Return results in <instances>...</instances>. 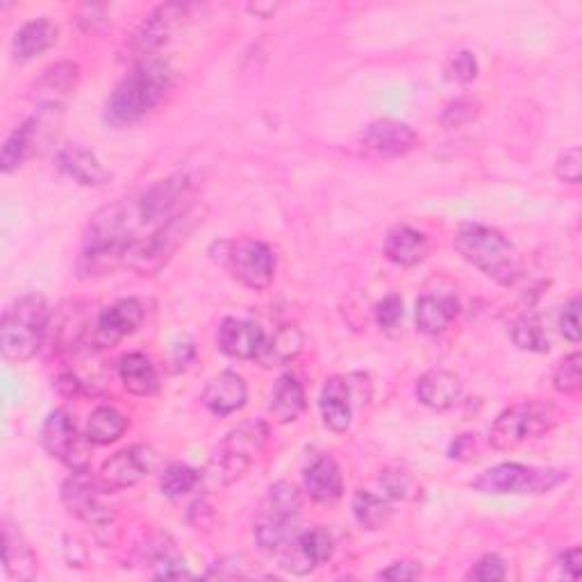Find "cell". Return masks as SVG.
I'll return each mask as SVG.
<instances>
[{"instance_id": "19", "label": "cell", "mask_w": 582, "mask_h": 582, "mask_svg": "<svg viewBox=\"0 0 582 582\" xmlns=\"http://www.w3.org/2000/svg\"><path fill=\"white\" fill-rule=\"evenodd\" d=\"M201 401L214 417H230L235 412L246 407L249 384L244 376L235 371H222L207 380Z\"/></svg>"}, {"instance_id": "25", "label": "cell", "mask_w": 582, "mask_h": 582, "mask_svg": "<svg viewBox=\"0 0 582 582\" xmlns=\"http://www.w3.org/2000/svg\"><path fill=\"white\" fill-rule=\"evenodd\" d=\"M60 30L51 18H33L12 39V55L16 62H30L58 43Z\"/></svg>"}, {"instance_id": "33", "label": "cell", "mask_w": 582, "mask_h": 582, "mask_svg": "<svg viewBox=\"0 0 582 582\" xmlns=\"http://www.w3.org/2000/svg\"><path fill=\"white\" fill-rule=\"evenodd\" d=\"M37 128H39L37 118H26L21 126H16L8 135L5 143H3V153H0V172L8 174V176L18 172L23 162H26L33 153V146L37 139Z\"/></svg>"}, {"instance_id": "56", "label": "cell", "mask_w": 582, "mask_h": 582, "mask_svg": "<svg viewBox=\"0 0 582 582\" xmlns=\"http://www.w3.org/2000/svg\"><path fill=\"white\" fill-rule=\"evenodd\" d=\"M251 14H255L257 18H274V14L280 10L278 3H255V5H249L246 8Z\"/></svg>"}, {"instance_id": "10", "label": "cell", "mask_w": 582, "mask_h": 582, "mask_svg": "<svg viewBox=\"0 0 582 582\" xmlns=\"http://www.w3.org/2000/svg\"><path fill=\"white\" fill-rule=\"evenodd\" d=\"M214 246L222 251L216 260L226 266L237 282L253 291H266L274 284L278 257L269 244L260 239H237L218 241Z\"/></svg>"}, {"instance_id": "48", "label": "cell", "mask_w": 582, "mask_h": 582, "mask_svg": "<svg viewBox=\"0 0 582 582\" xmlns=\"http://www.w3.org/2000/svg\"><path fill=\"white\" fill-rule=\"evenodd\" d=\"M344 378H346V384H349V392H351L355 409L367 405L371 401V394H374L371 378L367 374H351V376H344Z\"/></svg>"}, {"instance_id": "45", "label": "cell", "mask_w": 582, "mask_h": 582, "mask_svg": "<svg viewBox=\"0 0 582 582\" xmlns=\"http://www.w3.org/2000/svg\"><path fill=\"white\" fill-rule=\"evenodd\" d=\"M580 296H573L569 303H565L562 312H560V332L562 337L567 339V342L571 344H580V337H582V328H580Z\"/></svg>"}, {"instance_id": "17", "label": "cell", "mask_w": 582, "mask_h": 582, "mask_svg": "<svg viewBox=\"0 0 582 582\" xmlns=\"http://www.w3.org/2000/svg\"><path fill=\"white\" fill-rule=\"evenodd\" d=\"M357 146L364 155L394 160L412 153L419 146V135L415 128L396 118H378L359 132Z\"/></svg>"}, {"instance_id": "14", "label": "cell", "mask_w": 582, "mask_h": 582, "mask_svg": "<svg viewBox=\"0 0 582 582\" xmlns=\"http://www.w3.org/2000/svg\"><path fill=\"white\" fill-rule=\"evenodd\" d=\"M107 490L101 480H93L89 471L71 473L62 484V501L71 515H76L96 530L110 528L114 521V507L107 501Z\"/></svg>"}, {"instance_id": "24", "label": "cell", "mask_w": 582, "mask_h": 582, "mask_svg": "<svg viewBox=\"0 0 582 582\" xmlns=\"http://www.w3.org/2000/svg\"><path fill=\"white\" fill-rule=\"evenodd\" d=\"M319 409H321L324 426L328 430L342 434L351 428L355 405H353L344 376H330L326 380L321 396H319Z\"/></svg>"}, {"instance_id": "23", "label": "cell", "mask_w": 582, "mask_h": 582, "mask_svg": "<svg viewBox=\"0 0 582 582\" xmlns=\"http://www.w3.org/2000/svg\"><path fill=\"white\" fill-rule=\"evenodd\" d=\"M305 494L319 505H332L344 496L342 469L330 455H321L303 473Z\"/></svg>"}, {"instance_id": "16", "label": "cell", "mask_w": 582, "mask_h": 582, "mask_svg": "<svg viewBox=\"0 0 582 582\" xmlns=\"http://www.w3.org/2000/svg\"><path fill=\"white\" fill-rule=\"evenodd\" d=\"M143 319L146 303L141 299H121L99 314V319L89 330V342L96 351H110L124 342L128 334L137 332Z\"/></svg>"}, {"instance_id": "41", "label": "cell", "mask_w": 582, "mask_h": 582, "mask_svg": "<svg viewBox=\"0 0 582 582\" xmlns=\"http://www.w3.org/2000/svg\"><path fill=\"white\" fill-rule=\"evenodd\" d=\"M444 76L448 83L455 85H469L478 78V60L471 51H457L444 68Z\"/></svg>"}, {"instance_id": "51", "label": "cell", "mask_w": 582, "mask_h": 582, "mask_svg": "<svg viewBox=\"0 0 582 582\" xmlns=\"http://www.w3.org/2000/svg\"><path fill=\"white\" fill-rule=\"evenodd\" d=\"M55 390H58L62 396H78V394H83V390H85V382H83L76 374L66 371V374H60V376L55 378Z\"/></svg>"}, {"instance_id": "4", "label": "cell", "mask_w": 582, "mask_h": 582, "mask_svg": "<svg viewBox=\"0 0 582 582\" xmlns=\"http://www.w3.org/2000/svg\"><path fill=\"white\" fill-rule=\"evenodd\" d=\"M453 244L463 260L501 287L517 284L523 274L515 246L496 228L463 224L453 237Z\"/></svg>"}, {"instance_id": "52", "label": "cell", "mask_w": 582, "mask_h": 582, "mask_svg": "<svg viewBox=\"0 0 582 582\" xmlns=\"http://www.w3.org/2000/svg\"><path fill=\"white\" fill-rule=\"evenodd\" d=\"M64 555H66L68 567H83L87 562V548L78 537L64 540Z\"/></svg>"}, {"instance_id": "36", "label": "cell", "mask_w": 582, "mask_h": 582, "mask_svg": "<svg viewBox=\"0 0 582 582\" xmlns=\"http://www.w3.org/2000/svg\"><path fill=\"white\" fill-rule=\"evenodd\" d=\"M509 337H513V342L519 351L537 353V355L551 351L548 332L544 328L542 317H537V314H523V317H519L513 324V328H509Z\"/></svg>"}, {"instance_id": "12", "label": "cell", "mask_w": 582, "mask_h": 582, "mask_svg": "<svg viewBox=\"0 0 582 582\" xmlns=\"http://www.w3.org/2000/svg\"><path fill=\"white\" fill-rule=\"evenodd\" d=\"M193 193V178L187 172H178L157 180L153 187L146 189L141 197H137V214L141 228H157L174 218L191 203Z\"/></svg>"}, {"instance_id": "49", "label": "cell", "mask_w": 582, "mask_h": 582, "mask_svg": "<svg viewBox=\"0 0 582 582\" xmlns=\"http://www.w3.org/2000/svg\"><path fill=\"white\" fill-rule=\"evenodd\" d=\"M421 573H423V569H421L419 562L405 560V562H394V565H390L387 569H382L378 573V578L380 580H392V582H409V580L421 578Z\"/></svg>"}, {"instance_id": "55", "label": "cell", "mask_w": 582, "mask_h": 582, "mask_svg": "<svg viewBox=\"0 0 582 582\" xmlns=\"http://www.w3.org/2000/svg\"><path fill=\"white\" fill-rule=\"evenodd\" d=\"M193 355H197V351H193L191 344H180V346L174 351V364H176V369H178V371L187 369L189 364H191V359H193Z\"/></svg>"}, {"instance_id": "21", "label": "cell", "mask_w": 582, "mask_h": 582, "mask_svg": "<svg viewBox=\"0 0 582 582\" xmlns=\"http://www.w3.org/2000/svg\"><path fill=\"white\" fill-rule=\"evenodd\" d=\"M58 166L64 176L83 187L101 189L112 180V174L89 149L80 143H66L58 153Z\"/></svg>"}, {"instance_id": "30", "label": "cell", "mask_w": 582, "mask_h": 582, "mask_svg": "<svg viewBox=\"0 0 582 582\" xmlns=\"http://www.w3.org/2000/svg\"><path fill=\"white\" fill-rule=\"evenodd\" d=\"M305 409V387L294 374H284L274 384L269 398V415L276 423H294Z\"/></svg>"}, {"instance_id": "54", "label": "cell", "mask_w": 582, "mask_h": 582, "mask_svg": "<svg viewBox=\"0 0 582 582\" xmlns=\"http://www.w3.org/2000/svg\"><path fill=\"white\" fill-rule=\"evenodd\" d=\"M80 23L85 30H93L96 23H105V10L99 8V5H89L83 10L80 14Z\"/></svg>"}, {"instance_id": "6", "label": "cell", "mask_w": 582, "mask_h": 582, "mask_svg": "<svg viewBox=\"0 0 582 582\" xmlns=\"http://www.w3.org/2000/svg\"><path fill=\"white\" fill-rule=\"evenodd\" d=\"M303 507V496L294 484L280 480L266 492L260 515L253 523V540L266 555H278L282 546L296 535V521Z\"/></svg>"}, {"instance_id": "5", "label": "cell", "mask_w": 582, "mask_h": 582, "mask_svg": "<svg viewBox=\"0 0 582 582\" xmlns=\"http://www.w3.org/2000/svg\"><path fill=\"white\" fill-rule=\"evenodd\" d=\"M205 218V207L189 205L166 224L153 228L146 237H139L126 260L128 269L139 276H155L172 262L176 251L185 244L187 237L197 230Z\"/></svg>"}, {"instance_id": "39", "label": "cell", "mask_w": 582, "mask_h": 582, "mask_svg": "<svg viewBox=\"0 0 582 582\" xmlns=\"http://www.w3.org/2000/svg\"><path fill=\"white\" fill-rule=\"evenodd\" d=\"M582 387V355L571 353L562 362H557L553 371V390L562 396H573Z\"/></svg>"}, {"instance_id": "27", "label": "cell", "mask_w": 582, "mask_h": 582, "mask_svg": "<svg viewBox=\"0 0 582 582\" xmlns=\"http://www.w3.org/2000/svg\"><path fill=\"white\" fill-rule=\"evenodd\" d=\"M305 349V334L299 326H282L271 337L264 339L262 351L255 357L264 369L287 367L294 362Z\"/></svg>"}, {"instance_id": "13", "label": "cell", "mask_w": 582, "mask_h": 582, "mask_svg": "<svg viewBox=\"0 0 582 582\" xmlns=\"http://www.w3.org/2000/svg\"><path fill=\"white\" fill-rule=\"evenodd\" d=\"M87 436L78 432L76 419L66 409H53L41 426V448L71 469V473L89 471L91 451Z\"/></svg>"}, {"instance_id": "42", "label": "cell", "mask_w": 582, "mask_h": 582, "mask_svg": "<svg viewBox=\"0 0 582 582\" xmlns=\"http://www.w3.org/2000/svg\"><path fill=\"white\" fill-rule=\"evenodd\" d=\"M505 575H507L505 560L496 553L482 555L480 560L471 565V569L467 571V580H476V582H498V580H505Z\"/></svg>"}, {"instance_id": "22", "label": "cell", "mask_w": 582, "mask_h": 582, "mask_svg": "<svg viewBox=\"0 0 582 582\" xmlns=\"http://www.w3.org/2000/svg\"><path fill=\"white\" fill-rule=\"evenodd\" d=\"M463 392H465L463 378L455 376L453 371H446V369L426 371L417 380V387H415V394H417L419 403L430 407V409H436V412L455 407L459 403V398H463Z\"/></svg>"}, {"instance_id": "18", "label": "cell", "mask_w": 582, "mask_h": 582, "mask_svg": "<svg viewBox=\"0 0 582 582\" xmlns=\"http://www.w3.org/2000/svg\"><path fill=\"white\" fill-rule=\"evenodd\" d=\"M157 467V453L151 446L135 444L130 448H124L107 457L99 480L107 492H121L130 490L139 484L146 476H149Z\"/></svg>"}, {"instance_id": "32", "label": "cell", "mask_w": 582, "mask_h": 582, "mask_svg": "<svg viewBox=\"0 0 582 582\" xmlns=\"http://www.w3.org/2000/svg\"><path fill=\"white\" fill-rule=\"evenodd\" d=\"M128 430V419L126 415L112 405H101L96 407L85 426V436L91 446H110L118 442L121 436Z\"/></svg>"}, {"instance_id": "44", "label": "cell", "mask_w": 582, "mask_h": 582, "mask_svg": "<svg viewBox=\"0 0 582 582\" xmlns=\"http://www.w3.org/2000/svg\"><path fill=\"white\" fill-rule=\"evenodd\" d=\"M555 176L560 182L567 185H580L582 178V153L578 146H571L560 157L555 160Z\"/></svg>"}, {"instance_id": "34", "label": "cell", "mask_w": 582, "mask_h": 582, "mask_svg": "<svg viewBox=\"0 0 582 582\" xmlns=\"http://www.w3.org/2000/svg\"><path fill=\"white\" fill-rule=\"evenodd\" d=\"M80 83V66L76 62H58L41 71L37 80V91L48 99V105H55V99L76 91Z\"/></svg>"}, {"instance_id": "37", "label": "cell", "mask_w": 582, "mask_h": 582, "mask_svg": "<svg viewBox=\"0 0 582 582\" xmlns=\"http://www.w3.org/2000/svg\"><path fill=\"white\" fill-rule=\"evenodd\" d=\"M151 567L157 580H189L193 573L187 569L185 560L174 548V542L168 537H160L155 548H151Z\"/></svg>"}, {"instance_id": "38", "label": "cell", "mask_w": 582, "mask_h": 582, "mask_svg": "<svg viewBox=\"0 0 582 582\" xmlns=\"http://www.w3.org/2000/svg\"><path fill=\"white\" fill-rule=\"evenodd\" d=\"M201 480H203V473L199 469L176 463V465H168L164 469V473L160 478V490L166 498L178 501V498H185L193 490H197Z\"/></svg>"}, {"instance_id": "3", "label": "cell", "mask_w": 582, "mask_h": 582, "mask_svg": "<svg viewBox=\"0 0 582 582\" xmlns=\"http://www.w3.org/2000/svg\"><path fill=\"white\" fill-rule=\"evenodd\" d=\"M53 314L41 294H26L14 299L0 321V351L12 364L30 362L39 355L51 332Z\"/></svg>"}, {"instance_id": "28", "label": "cell", "mask_w": 582, "mask_h": 582, "mask_svg": "<svg viewBox=\"0 0 582 582\" xmlns=\"http://www.w3.org/2000/svg\"><path fill=\"white\" fill-rule=\"evenodd\" d=\"M3 560H5V573L12 580L28 582L37 578L39 562L33 546L23 537V532L14 528L12 523H5L3 528Z\"/></svg>"}, {"instance_id": "15", "label": "cell", "mask_w": 582, "mask_h": 582, "mask_svg": "<svg viewBox=\"0 0 582 582\" xmlns=\"http://www.w3.org/2000/svg\"><path fill=\"white\" fill-rule=\"evenodd\" d=\"M332 553H334V540L330 535V530L324 526L309 528L296 532V535L282 546V551L278 553L280 569H284L291 575H309L314 569L328 562Z\"/></svg>"}, {"instance_id": "9", "label": "cell", "mask_w": 582, "mask_h": 582, "mask_svg": "<svg viewBox=\"0 0 582 582\" xmlns=\"http://www.w3.org/2000/svg\"><path fill=\"white\" fill-rule=\"evenodd\" d=\"M567 478L569 473L560 469H537L517 463H505L480 473L471 482V488L490 496H535L548 494Z\"/></svg>"}, {"instance_id": "2", "label": "cell", "mask_w": 582, "mask_h": 582, "mask_svg": "<svg viewBox=\"0 0 582 582\" xmlns=\"http://www.w3.org/2000/svg\"><path fill=\"white\" fill-rule=\"evenodd\" d=\"M176 71L162 58L135 64L116 83L105 103V121L112 128H126L153 112L166 91L174 87Z\"/></svg>"}, {"instance_id": "11", "label": "cell", "mask_w": 582, "mask_h": 582, "mask_svg": "<svg viewBox=\"0 0 582 582\" xmlns=\"http://www.w3.org/2000/svg\"><path fill=\"white\" fill-rule=\"evenodd\" d=\"M191 12L193 5L187 3L157 5L128 37L124 46V55L121 58L132 64L155 60L157 53L162 51V46L168 43V39H172V35L182 26L185 18H191Z\"/></svg>"}, {"instance_id": "20", "label": "cell", "mask_w": 582, "mask_h": 582, "mask_svg": "<svg viewBox=\"0 0 582 582\" xmlns=\"http://www.w3.org/2000/svg\"><path fill=\"white\" fill-rule=\"evenodd\" d=\"M264 330L249 319L228 317L218 326L216 346L232 359H255L264 344Z\"/></svg>"}, {"instance_id": "50", "label": "cell", "mask_w": 582, "mask_h": 582, "mask_svg": "<svg viewBox=\"0 0 582 582\" xmlns=\"http://www.w3.org/2000/svg\"><path fill=\"white\" fill-rule=\"evenodd\" d=\"M557 567H560V573L569 580H578L582 575V551L580 546H573L565 551L557 560Z\"/></svg>"}, {"instance_id": "26", "label": "cell", "mask_w": 582, "mask_h": 582, "mask_svg": "<svg viewBox=\"0 0 582 582\" xmlns=\"http://www.w3.org/2000/svg\"><path fill=\"white\" fill-rule=\"evenodd\" d=\"M428 237L409 226H396L394 230H390L382 244L384 257L396 266H407V269L421 264L428 257Z\"/></svg>"}, {"instance_id": "46", "label": "cell", "mask_w": 582, "mask_h": 582, "mask_svg": "<svg viewBox=\"0 0 582 582\" xmlns=\"http://www.w3.org/2000/svg\"><path fill=\"white\" fill-rule=\"evenodd\" d=\"M249 569V560L244 555H228L224 557V560H218L214 562L205 578H218V580H232V578H246Z\"/></svg>"}, {"instance_id": "35", "label": "cell", "mask_w": 582, "mask_h": 582, "mask_svg": "<svg viewBox=\"0 0 582 582\" xmlns=\"http://www.w3.org/2000/svg\"><path fill=\"white\" fill-rule=\"evenodd\" d=\"M353 515H355V521L364 530L374 532V530H380L390 523L394 509L387 498H382L374 492H367V490H359L353 496Z\"/></svg>"}, {"instance_id": "29", "label": "cell", "mask_w": 582, "mask_h": 582, "mask_svg": "<svg viewBox=\"0 0 582 582\" xmlns=\"http://www.w3.org/2000/svg\"><path fill=\"white\" fill-rule=\"evenodd\" d=\"M459 314V303L453 294H423L417 301V312H415V321L417 330L434 337L442 334Z\"/></svg>"}, {"instance_id": "40", "label": "cell", "mask_w": 582, "mask_h": 582, "mask_svg": "<svg viewBox=\"0 0 582 582\" xmlns=\"http://www.w3.org/2000/svg\"><path fill=\"white\" fill-rule=\"evenodd\" d=\"M380 488L384 490L387 498H394V501H407L417 494V484L415 480L409 478V473L401 471V469H384L380 471Z\"/></svg>"}, {"instance_id": "43", "label": "cell", "mask_w": 582, "mask_h": 582, "mask_svg": "<svg viewBox=\"0 0 582 582\" xmlns=\"http://www.w3.org/2000/svg\"><path fill=\"white\" fill-rule=\"evenodd\" d=\"M403 317H405V305L398 294L384 296L376 305V321L384 332H396L398 326L403 324Z\"/></svg>"}, {"instance_id": "8", "label": "cell", "mask_w": 582, "mask_h": 582, "mask_svg": "<svg viewBox=\"0 0 582 582\" xmlns=\"http://www.w3.org/2000/svg\"><path fill=\"white\" fill-rule=\"evenodd\" d=\"M271 436V426L264 419H253L237 426L230 430L224 442L218 444L216 455L212 459V476L216 482L230 484L244 476L253 459L264 451V446L269 444Z\"/></svg>"}, {"instance_id": "31", "label": "cell", "mask_w": 582, "mask_h": 582, "mask_svg": "<svg viewBox=\"0 0 582 582\" xmlns=\"http://www.w3.org/2000/svg\"><path fill=\"white\" fill-rule=\"evenodd\" d=\"M118 376L126 390L135 396H153L160 390L155 364L143 353H128L118 362Z\"/></svg>"}, {"instance_id": "53", "label": "cell", "mask_w": 582, "mask_h": 582, "mask_svg": "<svg viewBox=\"0 0 582 582\" xmlns=\"http://www.w3.org/2000/svg\"><path fill=\"white\" fill-rule=\"evenodd\" d=\"M476 451V434H459L453 448H451V457L453 459H469V455Z\"/></svg>"}, {"instance_id": "1", "label": "cell", "mask_w": 582, "mask_h": 582, "mask_svg": "<svg viewBox=\"0 0 582 582\" xmlns=\"http://www.w3.org/2000/svg\"><path fill=\"white\" fill-rule=\"evenodd\" d=\"M139 226L137 199H118L96 212L83 237L76 262L78 276L101 278L114 274L118 266H126L128 253L139 239Z\"/></svg>"}, {"instance_id": "47", "label": "cell", "mask_w": 582, "mask_h": 582, "mask_svg": "<svg viewBox=\"0 0 582 582\" xmlns=\"http://www.w3.org/2000/svg\"><path fill=\"white\" fill-rule=\"evenodd\" d=\"M478 114V105L469 99H457L453 101L444 114H442V124L446 128H463L465 124H469V121H473Z\"/></svg>"}, {"instance_id": "7", "label": "cell", "mask_w": 582, "mask_h": 582, "mask_svg": "<svg viewBox=\"0 0 582 582\" xmlns=\"http://www.w3.org/2000/svg\"><path fill=\"white\" fill-rule=\"evenodd\" d=\"M557 409L551 403L523 401L501 412L490 428V446L496 451H515L526 442L540 440L542 434L555 428Z\"/></svg>"}]
</instances>
